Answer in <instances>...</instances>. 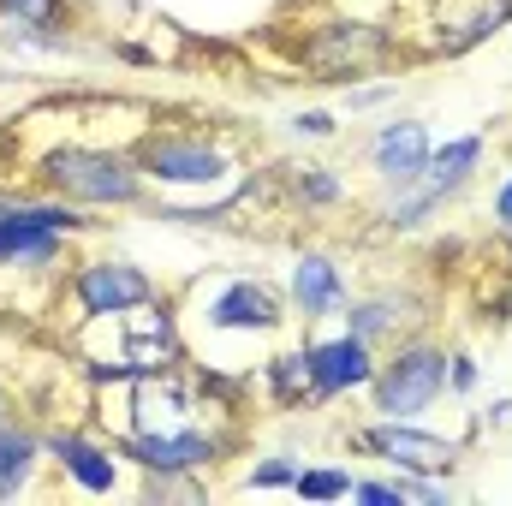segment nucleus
Returning <instances> with one entry per match:
<instances>
[{
	"mask_svg": "<svg viewBox=\"0 0 512 506\" xmlns=\"http://www.w3.org/2000/svg\"><path fill=\"white\" fill-rule=\"evenodd\" d=\"M42 185L78 209H131L143 203V167L126 149H90V143H60L36 161Z\"/></svg>",
	"mask_w": 512,
	"mask_h": 506,
	"instance_id": "1",
	"label": "nucleus"
},
{
	"mask_svg": "<svg viewBox=\"0 0 512 506\" xmlns=\"http://www.w3.org/2000/svg\"><path fill=\"white\" fill-rule=\"evenodd\" d=\"M96 221L78 203H0V274H42L54 268L78 233Z\"/></svg>",
	"mask_w": 512,
	"mask_h": 506,
	"instance_id": "2",
	"label": "nucleus"
},
{
	"mask_svg": "<svg viewBox=\"0 0 512 506\" xmlns=\"http://www.w3.org/2000/svg\"><path fill=\"white\" fill-rule=\"evenodd\" d=\"M483 167V131H465V137H447V143H435L429 149V167H423V179L417 185H399L393 191V203H387L382 221L387 233H417L447 197H459L465 185H471V173Z\"/></svg>",
	"mask_w": 512,
	"mask_h": 506,
	"instance_id": "3",
	"label": "nucleus"
},
{
	"mask_svg": "<svg viewBox=\"0 0 512 506\" xmlns=\"http://www.w3.org/2000/svg\"><path fill=\"white\" fill-rule=\"evenodd\" d=\"M393 54H399V36L382 24H358V18L316 24L298 42V60H304V72H316V84H352V78L387 66Z\"/></svg>",
	"mask_w": 512,
	"mask_h": 506,
	"instance_id": "4",
	"label": "nucleus"
},
{
	"mask_svg": "<svg viewBox=\"0 0 512 506\" xmlns=\"http://www.w3.org/2000/svg\"><path fill=\"white\" fill-rule=\"evenodd\" d=\"M447 393V352L435 340H405L387 358H376L370 399L382 417H423Z\"/></svg>",
	"mask_w": 512,
	"mask_h": 506,
	"instance_id": "5",
	"label": "nucleus"
},
{
	"mask_svg": "<svg viewBox=\"0 0 512 506\" xmlns=\"http://www.w3.org/2000/svg\"><path fill=\"white\" fill-rule=\"evenodd\" d=\"M137 167L149 185H191L209 191L233 173V155L215 137H191V131H149L137 143Z\"/></svg>",
	"mask_w": 512,
	"mask_h": 506,
	"instance_id": "6",
	"label": "nucleus"
},
{
	"mask_svg": "<svg viewBox=\"0 0 512 506\" xmlns=\"http://www.w3.org/2000/svg\"><path fill=\"white\" fill-rule=\"evenodd\" d=\"M66 292H72V304H78V322H114V316H126V310H137V304L161 298L155 280H149L137 262H126V256L78 262Z\"/></svg>",
	"mask_w": 512,
	"mask_h": 506,
	"instance_id": "7",
	"label": "nucleus"
},
{
	"mask_svg": "<svg viewBox=\"0 0 512 506\" xmlns=\"http://www.w3.org/2000/svg\"><path fill=\"white\" fill-rule=\"evenodd\" d=\"M114 453L143 465V471H155V477H191V471L215 465L227 453V441L215 429H131Z\"/></svg>",
	"mask_w": 512,
	"mask_h": 506,
	"instance_id": "8",
	"label": "nucleus"
},
{
	"mask_svg": "<svg viewBox=\"0 0 512 506\" xmlns=\"http://www.w3.org/2000/svg\"><path fill=\"white\" fill-rule=\"evenodd\" d=\"M358 441L376 459H387L393 471H417V477H447L459 465V447L441 441V435H423L411 417H376V423L358 429Z\"/></svg>",
	"mask_w": 512,
	"mask_h": 506,
	"instance_id": "9",
	"label": "nucleus"
},
{
	"mask_svg": "<svg viewBox=\"0 0 512 506\" xmlns=\"http://www.w3.org/2000/svg\"><path fill=\"white\" fill-rule=\"evenodd\" d=\"M203 322H209V334H274V328L286 322V298H280L268 280L239 274V280H227V286L209 298Z\"/></svg>",
	"mask_w": 512,
	"mask_h": 506,
	"instance_id": "10",
	"label": "nucleus"
},
{
	"mask_svg": "<svg viewBox=\"0 0 512 506\" xmlns=\"http://www.w3.org/2000/svg\"><path fill=\"white\" fill-rule=\"evenodd\" d=\"M304 358H310V393L316 399H340L352 387H370V376H376V352L358 334L316 340V346H304Z\"/></svg>",
	"mask_w": 512,
	"mask_h": 506,
	"instance_id": "11",
	"label": "nucleus"
},
{
	"mask_svg": "<svg viewBox=\"0 0 512 506\" xmlns=\"http://www.w3.org/2000/svg\"><path fill=\"white\" fill-rule=\"evenodd\" d=\"M429 126H417V120H393L370 137V167H376V179H382L387 191H399V185H417L423 179V167H429Z\"/></svg>",
	"mask_w": 512,
	"mask_h": 506,
	"instance_id": "12",
	"label": "nucleus"
},
{
	"mask_svg": "<svg viewBox=\"0 0 512 506\" xmlns=\"http://www.w3.org/2000/svg\"><path fill=\"white\" fill-rule=\"evenodd\" d=\"M292 304H298V316L304 322H322V316H334V310H346V274H340V262L322 251H304L292 262Z\"/></svg>",
	"mask_w": 512,
	"mask_h": 506,
	"instance_id": "13",
	"label": "nucleus"
},
{
	"mask_svg": "<svg viewBox=\"0 0 512 506\" xmlns=\"http://www.w3.org/2000/svg\"><path fill=\"white\" fill-rule=\"evenodd\" d=\"M48 453H54V465L84 489V495H114L120 489V459H114V447H96L90 435H48L42 441Z\"/></svg>",
	"mask_w": 512,
	"mask_h": 506,
	"instance_id": "14",
	"label": "nucleus"
},
{
	"mask_svg": "<svg viewBox=\"0 0 512 506\" xmlns=\"http://www.w3.org/2000/svg\"><path fill=\"white\" fill-rule=\"evenodd\" d=\"M423 316V298L417 292H376V298H352L346 304V334H358V340H387V334H399V328H411Z\"/></svg>",
	"mask_w": 512,
	"mask_h": 506,
	"instance_id": "15",
	"label": "nucleus"
},
{
	"mask_svg": "<svg viewBox=\"0 0 512 506\" xmlns=\"http://www.w3.org/2000/svg\"><path fill=\"white\" fill-rule=\"evenodd\" d=\"M42 435L36 429H24V423H6L0 417V501H12V495H24L30 489V477H36V465H42Z\"/></svg>",
	"mask_w": 512,
	"mask_h": 506,
	"instance_id": "16",
	"label": "nucleus"
},
{
	"mask_svg": "<svg viewBox=\"0 0 512 506\" xmlns=\"http://www.w3.org/2000/svg\"><path fill=\"white\" fill-rule=\"evenodd\" d=\"M262 387H268L274 405H304V399H316V393H310V358H304V352L268 358V364H262Z\"/></svg>",
	"mask_w": 512,
	"mask_h": 506,
	"instance_id": "17",
	"label": "nucleus"
},
{
	"mask_svg": "<svg viewBox=\"0 0 512 506\" xmlns=\"http://www.w3.org/2000/svg\"><path fill=\"white\" fill-rule=\"evenodd\" d=\"M286 197H292L298 209H334V203L346 197V185H340L334 167H292V173H286Z\"/></svg>",
	"mask_w": 512,
	"mask_h": 506,
	"instance_id": "18",
	"label": "nucleus"
},
{
	"mask_svg": "<svg viewBox=\"0 0 512 506\" xmlns=\"http://www.w3.org/2000/svg\"><path fill=\"white\" fill-rule=\"evenodd\" d=\"M0 24H36V30H72V0H0Z\"/></svg>",
	"mask_w": 512,
	"mask_h": 506,
	"instance_id": "19",
	"label": "nucleus"
},
{
	"mask_svg": "<svg viewBox=\"0 0 512 506\" xmlns=\"http://www.w3.org/2000/svg\"><path fill=\"white\" fill-rule=\"evenodd\" d=\"M501 24H512V0H489V6H483V12H477V18H471L465 30H459V36H447V42H441V54H465V48L489 42V36H495Z\"/></svg>",
	"mask_w": 512,
	"mask_h": 506,
	"instance_id": "20",
	"label": "nucleus"
},
{
	"mask_svg": "<svg viewBox=\"0 0 512 506\" xmlns=\"http://www.w3.org/2000/svg\"><path fill=\"white\" fill-rule=\"evenodd\" d=\"M352 483H358V477H346V471H334V465H316V471H304V465H298L292 495H304V501H346V495H352Z\"/></svg>",
	"mask_w": 512,
	"mask_h": 506,
	"instance_id": "21",
	"label": "nucleus"
},
{
	"mask_svg": "<svg viewBox=\"0 0 512 506\" xmlns=\"http://www.w3.org/2000/svg\"><path fill=\"white\" fill-rule=\"evenodd\" d=\"M298 483V465L292 459H262L251 471V489H292Z\"/></svg>",
	"mask_w": 512,
	"mask_h": 506,
	"instance_id": "22",
	"label": "nucleus"
},
{
	"mask_svg": "<svg viewBox=\"0 0 512 506\" xmlns=\"http://www.w3.org/2000/svg\"><path fill=\"white\" fill-rule=\"evenodd\" d=\"M471 387H477V364H471L465 352H453V358H447V393H459V399H465Z\"/></svg>",
	"mask_w": 512,
	"mask_h": 506,
	"instance_id": "23",
	"label": "nucleus"
},
{
	"mask_svg": "<svg viewBox=\"0 0 512 506\" xmlns=\"http://www.w3.org/2000/svg\"><path fill=\"white\" fill-rule=\"evenodd\" d=\"M352 501H370V506H405L399 483H352Z\"/></svg>",
	"mask_w": 512,
	"mask_h": 506,
	"instance_id": "24",
	"label": "nucleus"
},
{
	"mask_svg": "<svg viewBox=\"0 0 512 506\" xmlns=\"http://www.w3.org/2000/svg\"><path fill=\"white\" fill-rule=\"evenodd\" d=\"M292 131H298V137H334V114H322V108H310V114H298V120H292Z\"/></svg>",
	"mask_w": 512,
	"mask_h": 506,
	"instance_id": "25",
	"label": "nucleus"
},
{
	"mask_svg": "<svg viewBox=\"0 0 512 506\" xmlns=\"http://www.w3.org/2000/svg\"><path fill=\"white\" fill-rule=\"evenodd\" d=\"M387 96H393V84H364V90H346V108L364 114V108H382Z\"/></svg>",
	"mask_w": 512,
	"mask_h": 506,
	"instance_id": "26",
	"label": "nucleus"
},
{
	"mask_svg": "<svg viewBox=\"0 0 512 506\" xmlns=\"http://www.w3.org/2000/svg\"><path fill=\"white\" fill-rule=\"evenodd\" d=\"M495 227H501V233H512V173L501 179V191H495Z\"/></svg>",
	"mask_w": 512,
	"mask_h": 506,
	"instance_id": "27",
	"label": "nucleus"
},
{
	"mask_svg": "<svg viewBox=\"0 0 512 506\" xmlns=\"http://www.w3.org/2000/svg\"><path fill=\"white\" fill-rule=\"evenodd\" d=\"M489 423H512V399H495L489 405Z\"/></svg>",
	"mask_w": 512,
	"mask_h": 506,
	"instance_id": "28",
	"label": "nucleus"
},
{
	"mask_svg": "<svg viewBox=\"0 0 512 506\" xmlns=\"http://www.w3.org/2000/svg\"><path fill=\"white\" fill-rule=\"evenodd\" d=\"M507 239H512V233H507Z\"/></svg>",
	"mask_w": 512,
	"mask_h": 506,
	"instance_id": "29",
	"label": "nucleus"
}]
</instances>
